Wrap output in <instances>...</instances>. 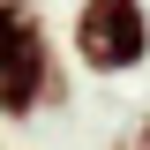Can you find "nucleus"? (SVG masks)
Wrapping results in <instances>:
<instances>
[{
    "label": "nucleus",
    "mask_w": 150,
    "mask_h": 150,
    "mask_svg": "<svg viewBox=\"0 0 150 150\" xmlns=\"http://www.w3.org/2000/svg\"><path fill=\"white\" fill-rule=\"evenodd\" d=\"M53 98V45L30 0H0V120H30Z\"/></svg>",
    "instance_id": "nucleus-1"
},
{
    "label": "nucleus",
    "mask_w": 150,
    "mask_h": 150,
    "mask_svg": "<svg viewBox=\"0 0 150 150\" xmlns=\"http://www.w3.org/2000/svg\"><path fill=\"white\" fill-rule=\"evenodd\" d=\"M68 38L90 75H135L150 60V8L143 0H83Z\"/></svg>",
    "instance_id": "nucleus-2"
},
{
    "label": "nucleus",
    "mask_w": 150,
    "mask_h": 150,
    "mask_svg": "<svg viewBox=\"0 0 150 150\" xmlns=\"http://www.w3.org/2000/svg\"><path fill=\"white\" fill-rule=\"evenodd\" d=\"M112 150H150V120H128V128H120V143Z\"/></svg>",
    "instance_id": "nucleus-3"
}]
</instances>
